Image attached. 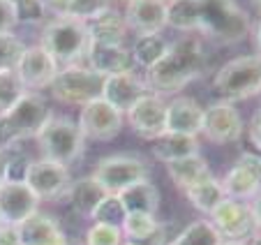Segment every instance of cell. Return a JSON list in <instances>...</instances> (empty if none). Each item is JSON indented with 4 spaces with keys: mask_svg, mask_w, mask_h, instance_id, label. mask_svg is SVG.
I'll list each match as a JSON object with an SVG mask.
<instances>
[{
    "mask_svg": "<svg viewBox=\"0 0 261 245\" xmlns=\"http://www.w3.org/2000/svg\"><path fill=\"white\" fill-rule=\"evenodd\" d=\"M167 28L203 33L217 44H236L250 33V14L233 0H169Z\"/></svg>",
    "mask_w": 261,
    "mask_h": 245,
    "instance_id": "1",
    "label": "cell"
},
{
    "mask_svg": "<svg viewBox=\"0 0 261 245\" xmlns=\"http://www.w3.org/2000/svg\"><path fill=\"white\" fill-rule=\"evenodd\" d=\"M208 67V54L201 39L194 35H182L167 44L162 60L148 69V86L158 95H173L182 90L194 79L203 77Z\"/></svg>",
    "mask_w": 261,
    "mask_h": 245,
    "instance_id": "2",
    "label": "cell"
},
{
    "mask_svg": "<svg viewBox=\"0 0 261 245\" xmlns=\"http://www.w3.org/2000/svg\"><path fill=\"white\" fill-rule=\"evenodd\" d=\"M51 116L54 113L40 93H25L16 104L0 113V151L7 153L25 139H37Z\"/></svg>",
    "mask_w": 261,
    "mask_h": 245,
    "instance_id": "3",
    "label": "cell"
},
{
    "mask_svg": "<svg viewBox=\"0 0 261 245\" xmlns=\"http://www.w3.org/2000/svg\"><path fill=\"white\" fill-rule=\"evenodd\" d=\"M213 90L224 102H241L261 93V56H241L224 63L213 77Z\"/></svg>",
    "mask_w": 261,
    "mask_h": 245,
    "instance_id": "4",
    "label": "cell"
},
{
    "mask_svg": "<svg viewBox=\"0 0 261 245\" xmlns=\"http://www.w3.org/2000/svg\"><path fill=\"white\" fill-rule=\"evenodd\" d=\"M90 44L88 28L84 21L74 19H51L42 28L40 46L58 63V67L76 65L86 56V49Z\"/></svg>",
    "mask_w": 261,
    "mask_h": 245,
    "instance_id": "5",
    "label": "cell"
},
{
    "mask_svg": "<svg viewBox=\"0 0 261 245\" xmlns=\"http://www.w3.org/2000/svg\"><path fill=\"white\" fill-rule=\"evenodd\" d=\"M37 143L44 160L58 162L65 167L76 162L86 151V137L81 134L79 122L65 116H51L37 134Z\"/></svg>",
    "mask_w": 261,
    "mask_h": 245,
    "instance_id": "6",
    "label": "cell"
},
{
    "mask_svg": "<svg viewBox=\"0 0 261 245\" xmlns=\"http://www.w3.org/2000/svg\"><path fill=\"white\" fill-rule=\"evenodd\" d=\"M104 77L93 72L86 65H65L58 69L54 81L49 84V90L54 100L63 104H74V107H84L93 100L102 97Z\"/></svg>",
    "mask_w": 261,
    "mask_h": 245,
    "instance_id": "7",
    "label": "cell"
},
{
    "mask_svg": "<svg viewBox=\"0 0 261 245\" xmlns=\"http://www.w3.org/2000/svg\"><path fill=\"white\" fill-rule=\"evenodd\" d=\"M93 178L107 194H120L129 185L148 178V164L137 155H109L97 162Z\"/></svg>",
    "mask_w": 261,
    "mask_h": 245,
    "instance_id": "8",
    "label": "cell"
},
{
    "mask_svg": "<svg viewBox=\"0 0 261 245\" xmlns=\"http://www.w3.org/2000/svg\"><path fill=\"white\" fill-rule=\"evenodd\" d=\"M211 222L222 236V240H241L247 243V238L256 234V220L250 201L238 199H222V204L211 213Z\"/></svg>",
    "mask_w": 261,
    "mask_h": 245,
    "instance_id": "9",
    "label": "cell"
},
{
    "mask_svg": "<svg viewBox=\"0 0 261 245\" xmlns=\"http://www.w3.org/2000/svg\"><path fill=\"white\" fill-rule=\"evenodd\" d=\"M79 130L86 139L93 141H111L120 134L125 125V113L104 102L102 97L84 104L79 113Z\"/></svg>",
    "mask_w": 261,
    "mask_h": 245,
    "instance_id": "10",
    "label": "cell"
},
{
    "mask_svg": "<svg viewBox=\"0 0 261 245\" xmlns=\"http://www.w3.org/2000/svg\"><path fill=\"white\" fill-rule=\"evenodd\" d=\"M127 125L141 139L155 141L167 132V102L158 93H146L125 111Z\"/></svg>",
    "mask_w": 261,
    "mask_h": 245,
    "instance_id": "11",
    "label": "cell"
},
{
    "mask_svg": "<svg viewBox=\"0 0 261 245\" xmlns=\"http://www.w3.org/2000/svg\"><path fill=\"white\" fill-rule=\"evenodd\" d=\"M23 183L35 192L37 199H60L65 197L72 176H69V169L65 164L51 160H35L28 162V167L23 172Z\"/></svg>",
    "mask_w": 261,
    "mask_h": 245,
    "instance_id": "12",
    "label": "cell"
},
{
    "mask_svg": "<svg viewBox=\"0 0 261 245\" xmlns=\"http://www.w3.org/2000/svg\"><path fill=\"white\" fill-rule=\"evenodd\" d=\"M201 134L213 143H236L243 137L241 111L231 102H213L203 109Z\"/></svg>",
    "mask_w": 261,
    "mask_h": 245,
    "instance_id": "13",
    "label": "cell"
},
{
    "mask_svg": "<svg viewBox=\"0 0 261 245\" xmlns=\"http://www.w3.org/2000/svg\"><path fill=\"white\" fill-rule=\"evenodd\" d=\"M58 69H60L58 63L40 44L25 46L23 56H21L19 65H16V74H19L21 84L25 86L28 93H35L40 88H49V84L54 81Z\"/></svg>",
    "mask_w": 261,
    "mask_h": 245,
    "instance_id": "14",
    "label": "cell"
},
{
    "mask_svg": "<svg viewBox=\"0 0 261 245\" xmlns=\"http://www.w3.org/2000/svg\"><path fill=\"white\" fill-rule=\"evenodd\" d=\"M40 199L23 181H5L0 185V217L3 225H21L25 217L37 213Z\"/></svg>",
    "mask_w": 261,
    "mask_h": 245,
    "instance_id": "15",
    "label": "cell"
},
{
    "mask_svg": "<svg viewBox=\"0 0 261 245\" xmlns=\"http://www.w3.org/2000/svg\"><path fill=\"white\" fill-rule=\"evenodd\" d=\"M146 93H153V90H150L146 79H141L134 69L132 72H120V74L104 77L102 100L123 113L127 111L139 97H143Z\"/></svg>",
    "mask_w": 261,
    "mask_h": 245,
    "instance_id": "16",
    "label": "cell"
},
{
    "mask_svg": "<svg viewBox=\"0 0 261 245\" xmlns=\"http://www.w3.org/2000/svg\"><path fill=\"white\" fill-rule=\"evenodd\" d=\"M127 30L137 35H160L167 28V3L164 0H132L123 12Z\"/></svg>",
    "mask_w": 261,
    "mask_h": 245,
    "instance_id": "17",
    "label": "cell"
},
{
    "mask_svg": "<svg viewBox=\"0 0 261 245\" xmlns=\"http://www.w3.org/2000/svg\"><path fill=\"white\" fill-rule=\"evenodd\" d=\"M84 58L88 63L86 67H90L93 72L102 74V77L132 72L134 69L129 46H125V44H99V42H90Z\"/></svg>",
    "mask_w": 261,
    "mask_h": 245,
    "instance_id": "18",
    "label": "cell"
},
{
    "mask_svg": "<svg viewBox=\"0 0 261 245\" xmlns=\"http://www.w3.org/2000/svg\"><path fill=\"white\" fill-rule=\"evenodd\" d=\"M201 125H203V107L194 97L176 95L167 104V132L197 137V134H201Z\"/></svg>",
    "mask_w": 261,
    "mask_h": 245,
    "instance_id": "19",
    "label": "cell"
},
{
    "mask_svg": "<svg viewBox=\"0 0 261 245\" xmlns=\"http://www.w3.org/2000/svg\"><path fill=\"white\" fill-rule=\"evenodd\" d=\"M21 245H67L58 220L49 213H33L21 225H16Z\"/></svg>",
    "mask_w": 261,
    "mask_h": 245,
    "instance_id": "20",
    "label": "cell"
},
{
    "mask_svg": "<svg viewBox=\"0 0 261 245\" xmlns=\"http://www.w3.org/2000/svg\"><path fill=\"white\" fill-rule=\"evenodd\" d=\"M86 28L90 42H99V44H123L127 37V23L123 12L114 10L111 5L86 21Z\"/></svg>",
    "mask_w": 261,
    "mask_h": 245,
    "instance_id": "21",
    "label": "cell"
},
{
    "mask_svg": "<svg viewBox=\"0 0 261 245\" xmlns=\"http://www.w3.org/2000/svg\"><path fill=\"white\" fill-rule=\"evenodd\" d=\"M125 213H146V215H158L160 211V190L148 181H139L129 185L118 194Z\"/></svg>",
    "mask_w": 261,
    "mask_h": 245,
    "instance_id": "22",
    "label": "cell"
},
{
    "mask_svg": "<svg viewBox=\"0 0 261 245\" xmlns=\"http://www.w3.org/2000/svg\"><path fill=\"white\" fill-rule=\"evenodd\" d=\"M42 3L46 14H54L56 19H74L84 23L109 7V0H42Z\"/></svg>",
    "mask_w": 261,
    "mask_h": 245,
    "instance_id": "23",
    "label": "cell"
},
{
    "mask_svg": "<svg viewBox=\"0 0 261 245\" xmlns=\"http://www.w3.org/2000/svg\"><path fill=\"white\" fill-rule=\"evenodd\" d=\"M197 153H199V139L190 137V134L164 132L153 143V155L160 162H164V164L182 160V157H190V155H197Z\"/></svg>",
    "mask_w": 261,
    "mask_h": 245,
    "instance_id": "24",
    "label": "cell"
},
{
    "mask_svg": "<svg viewBox=\"0 0 261 245\" xmlns=\"http://www.w3.org/2000/svg\"><path fill=\"white\" fill-rule=\"evenodd\" d=\"M104 194H107V192L99 187V183L95 181L93 176H84V178H79V181L69 183L67 192H65V199L69 201V206L79 213V215L90 217V213L95 211V206L102 201Z\"/></svg>",
    "mask_w": 261,
    "mask_h": 245,
    "instance_id": "25",
    "label": "cell"
},
{
    "mask_svg": "<svg viewBox=\"0 0 261 245\" xmlns=\"http://www.w3.org/2000/svg\"><path fill=\"white\" fill-rule=\"evenodd\" d=\"M167 172L171 176V181L180 187L182 192L192 187L194 183H199L201 178H206L211 174L208 169V162L201 153L197 155H190V157H182V160H176V162H169L167 164Z\"/></svg>",
    "mask_w": 261,
    "mask_h": 245,
    "instance_id": "26",
    "label": "cell"
},
{
    "mask_svg": "<svg viewBox=\"0 0 261 245\" xmlns=\"http://www.w3.org/2000/svg\"><path fill=\"white\" fill-rule=\"evenodd\" d=\"M185 197H188L190 204H192L197 211L206 213V215H211V213L220 206L222 199H227L224 190H222V183L217 181L213 174H208L206 178H201V181L194 183L192 187H188Z\"/></svg>",
    "mask_w": 261,
    "mask_h": 245,
    "instance_id": "27",
    "label": "cell"
},
{
    "mask_svg": "<svg viewBox=\"0 0 261 245\" xmlns=\"http://www.w3.org/2000/svg\"><path fill=\"white\" fill-rule=\"evenodd\" d=\"M222 190L227 199H238V201H252L256 194H261V185L256 178L241 164H233V169L222 178Z\"/></svg>",
    "mask_w": 261,
    "mask_h": 245,
    "instance_id": "28",
    "label": "cell"
},
{
    "mask_svg": "<svg viewBox=\"0 0 261 245\" xmlns=\"http://www.w3.org/2000/svg\"><path fill=\"white\" fill-rule=\"evenodd\" d=\"M164 51H167V42H164L162 35H137L134 44L129 46V54H132L134 67H143L150 69L162 60Z\"/></svg>",
    "mask_w": 261,
    "mask_h": 245,
    "instance_id": "29",
    "label": "cell"
},
{
    "mask_svg": "<svg viewBox=\"0 0 261 245\" xmlns=\"http://www.w3.org/2000/svg\"><path fill=\"white\" fill-rule=\"evenodd\" d=\"M222 236L208 220H197L178 231L171 245H220Z\"/></svg>",
    "mask_w": 261,
    "mask_h": 245,
    "instance_id": "30",
    "label": "cell"
},
{
    "mask_svg": "<svg viewBox=\"0 0 261 245\" xmlns=\"http://www.w3.org/2000/svg\"><path fill=\"white\" fill-rule=\"evenodd\" d=\"M158 225H160V220L155 215H146V213H127L123 227H120V231H123V238L134 240V243H146V240L155 234Z\"/></svg>",
    "mask_w": 261,
    "mask_h": 245,
    "instance_id": "31",
    "label": "cell"
},
{
    "mask_svg": "<svg viewBox=\"0 0 261 245\" xmlns=\"http://www.w3.org/2000/svg\"><path fill=\"white\" fill-rule=\"evenodd\" d=\"M125 208L123 204H120L118 194H104L102 201H99L97 206H95V211L90 213V220L93 222H99V225H109V227H123L125 222Z\"/></svg>",
    "mask_w": 261,
    "mask_h": 245,
    "instance_id": "32",
    "label": "cell"
},
{
    "mask_svg": "<svg viewBox=\"0 0 261 245\" xmlns=\"http://www.w3.org/2000/svg\"><path fill=\"white\" fill-rule=\"evenodd\" d=\"M25 93L28 90L21 84L16 69H0V113L16 104Z\"/></svg>",
    "mask_w": 261,
    "mask_h": 245,
    "instance_id": "33",
    "label": "cell"
},
{
    "mask_svg": "<svg viewBox=\"0 0 261 245\" xmlns=\"http://www.w3.org/2000/svg\"><path fill=\"white\" fill-rule=\"evenodd\" d=\"M23 51L25 44L14 33L0 35V69H16Z\"/></svg>",
    "mask_w": 261,
    "mask_h": 245,
    "instance_id": "34",
    "label": "cell"
},
{
    "mask_svg": "<svg viewBox=\"0 0 261 245\" xmlns=\"http://www.w3.org/2000/svg\"><path fill=\"white\" fill-rule=\"evenodd\" d=\"M86 245H123V231L118 227L93 222V227L86 231Z\"/></svg>",
    "mask_w": 261,
    "mask_h": 245,
    "instance_id": "35",
    "label": "cell"
},
{
    "mask_svg": "<svg viewBox=\"0 0 261 245\" xmlns=\"http://www.w3.org/2000/svg\"><path fill=\"white\" fill-rule=\"evenodd\" d=\"M7 3L16 10L19 23L21 21L35 23V21H42L46 16V10H44V3H42V0H7Z\"/></svg>",
    "mask_w": 261,
    "mask_h": 245,
    "instance_id": "36",
    "label": "cell"
},
{
    "mask_svg": "<svg viewBox=\"0 0 261 245\" xmlns=\"http://www.w3.org/2000/svg\"><path fill=\"white\" fill-rule=\"evenodd\" d=\"M19 23V14L16 10L7 3V0H0V35H7L16 28Z\"/></svg>",
    "mask_w": 261,
    "mask_h": 245,
    "instance_id": "37",
    "label": "cell"
},
{
    "mask_svg": "<svg viewBox=\"0 0 261 245\" xmlns=\"http://www.w3.org/2000/svg\"><path fill=\"white\" fill-rule=\"evenodd\" d=\"M236 164L245 167L247 172L256 178V183L261 185V157L259 155H254V153H243V155L236 160Z\"/></svg>",
    "mask_w": 261,
    "mask_h": 245,
    "instance_id": "38",
    "label": "cell"
},
{
    "mask_svg": "<svg viewBox=\"0 0 261 245\" xmlns=\"http://www.w3.org/2000/svg\"><path fill=\"white\" fill-rule=\"evenodd\" d=\"M250 141L252 146H256L261 151V107L252 113V120H250Z\"/></svg>",
    "mask_w": 261,
    "mask_h": 245,
    "instance_id": "39",
    "label": "cell"
},
{
    "mask_svg": "<svg viewBox=\"0 0 261 245\" xmlns=\"http://www.w3.org/2000/svg\"><path fill=\"white\" fill-rule=\"evenodd\" d=\"M0 245H21L16 227L12 225H0Z\"/></svg>",
    "mask_w": 261,
    "mask_h": 245,
    "instance_id": "40",
    "label": "cell"
},
{
    "mask_svg": "<svg viewBox=\"0 0 261 245\" xmlns=\"http://www.w3.org/2000/svg\"><path fill=\"white\" fill-rule=\"evenodd\" d=\"M252 211H254V220H256V231H261V194H256L254 199L250 201Z\"/></svg>",
    "mask_w": 261,
    "mask_h": 245,
    "instance_id": "41",
    "label": "cell"
},
{
    "mask_svg": "<svg viewBox=\"0 0 261 245\" xmlns=\"http://www.w3.org/2000/svg\"><path fill=\"white\" fill-rule=\"evenodd\" d=\"M7 167H10V160H7V153L0 151V185L7 181Z\"/></svg>",
    "mask_w": 261,
    "mask_h": 245,
    "instance_id": "42",
    "label": "cell"
},
{
    "mask_svg": "<svg viewBox=\"0 0 261 245\" xmlns=\"http://www.w3.org/2000/svg\"><path fill=\"white\" fill-rule=\"evenodd\" d=\"M254 46H256V51H259V56H261V21L256 23V28H254Z\"/></svg>",
    "mask_w": 261,
    "mask_h": 245,
    "instance_id": "43",
    "label": "cell"
},
{
    "mask_svg": "<svg viewBox=\"0 0 261 245\" xmlns=\"http://www.w3.org/2000/svg\"><path fill=\"white\" fill-rule=\"evenodd\" d=\"M247 245H261V231H256V234L252 236V243H247Z\"/></svg>",
    "mask_w": 261,
    "mask_h": 245,
    "instance_id": "44",
    "label": "cell"
},
{
    "mask_svg": "<svg viewBox=\"0 0 261 245\" xmlns=\"http://www.w3.org/2000/svg\"><path fill=\"white\" fill-rule=\"evenodd\" d=\"M220 245H247V243H241V240H222Z\"/></svg>",
    "mask_w": 261,
    "mask_h": 245,
    "instance_id": "45",
    "label": "cell"
},
{
    "mask_svg": "<svg viewBox=\"0 0 261 245\" xmlns=\"http://www.w3.org/2000/svg\"><path fill=\"white\" fill-rule=\"evenodd\" d=\"M123 245H143V243H134V240H123Z\"/></svg>",
    "mask_w": 261,
    "mask_h": 245,
    "instance_id": "46",
    "label": "cell"
},
{
    "mask_svg": "<svg viewBox=\"0 0 261 245\" xmlns=\"http://www.w3.org/2000/svg\"><path fill=\"white\" fill-rule=\"evenodd\" d=\"M252 3H254V7H256V10H261V0H252Z\"/></svg>",
    "mask_w": 261,
    "mask_h": 245,
    "instance_id": "47",
    "label": "cell"
},
{
    "mask_svg": "<svg viewBox=\"0 0 261 245\" xmlns=\"http://www.w3.org/2000/svg\"><path fill=\"white\" fill-rule=\"evenodd\" d=\"M123 3H132V0H123Z\"/></svg>",
    "mask_w": 261,
    "mask_h": 245,
    "instance_id": "48",
    "label": "cell"
},
{
    "mask_svg": "<svg viewBox=\"0 0 261 245\" xmlns=\"http://www.w3.org/2000/svg\"><path fill=\"white\" fill-rule=\"evenodd\" d=\"M0 225H3V217H0Z\"/></svg>",
    "mask_w": 261,
    "mask_h": 245,
    "instance_id": "49",
    "label": "cell"
},
{
    "mask_svg": "<svg viewBox=\"0 0 261 245\" xmlns=\"http://www.w3.org/2000/svg\"><path fill=\"white\" fill-rule=\"evenodd\" d=\"M164 3H169V0H164Z\"/></svg>",
    "mask_w": 261,
    "mask_h": 245,
    "instance_id": "50",
    "label": "cell"
}]
</instances>
